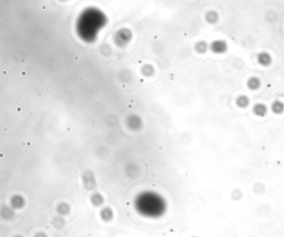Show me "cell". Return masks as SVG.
Returning a JSON list of instances; mask_svg holds the SVG:
<instances>
[{
	"label": "cell",
	"instance_id": "484cf974",
	"mask_svg": "<svg viewBox=\"0 0 284 237\" xmlns=\"http://www.w3.org/2000/svg\"><path fill=\"white\" fill-rule=\"evenodd\" d=\"M29 115H32V112H29Z\"/></svg>",
	"mask_w": 284,
	"mask_h": 237
},
{
	"label": "cell",
	"instance_id": "6da1fadb",
	"mask_svg": "<svg viewBox=\"0 0 284 237\" xmlns=\"http://www.w3.org/2000/svg\"><path fill=\"white\" fill-rule=\"evenodd\" d=\"M166 205L160 196L154 193L144 192L136 200V208L139 213L147 217L155 218L162 216Z\"/></svg>",
	"mask_w": 284,
	"mask_h": 237
},
{
	"label": "cell",
	"instance_id": "8fae6325",
	"mask_svg": "<svg viewBox=\"0 0 284 237\" xmlns=\"http://www.w3.org/2000/svg\"><path fill=\"white\" fill-rule=\"evenodd\" d=\"M154 68L149 64L144 66L142 68V71L144 75L146 76H151L154 73Z\"/></svg>",
	"mask_w": 284,
	"mask_h": 237
},
{
	"label": "cell",
	"instance_id": "277c9868",
	"mask_svg": "<svg viewBox=\"0 0 284 237\" xmlns=\"http://www.w3.org/2000/svg\"><path fill=\"white\" fill-rule=\"evenodd\" d=\"M268 106L264 103H256L252 107V112L258 117H264L268 113Z\"/></svg>",
	"mask_w": 284,
	"mask_h": 237
},
{
	"label": "cell",
	"instance_id": "7c38bea8",
	"mask_svg": "<svg viewBox=\"0 0 284 237\" xmlns=\"http://www.w3.org/2000/svg\"><path fill=\"white\" fill-rule=\"evenodd\" d=\"M35 237H46V235L43 233H39L35 236Z\"/></svg>",
	"mask_w": 284,
	"mask_h": 237
},
{
	"label": "cell",
	"instance_id": "d6986e66",
	"mask_svg": "<svg viewBox=\"0 0 284 237\" xmlns=\"http://www.w3.org/2000/svg\"><path fill=\"white\" fill-rule=\"evenodd\" d=\"M40 84L41 85H43L45 84V82L42 81L40 83Z\"/></svg>",
	"mask_w": 284,
	"mask_h": 237
},
{
	"label": "cell",
	"instance_id": "ffe728a7",
	"mask_svg": "<svg viewBox=\"0 0 284 237\" xmlns=\"http://www.w3.org/2000/svg\"><path fill=\"white\" fill-rule=\"evenodd\" d=\"M2 74H3V75H7V71H3L2 72Z\"/></svg>",
	"mask_w": 284,
	"mask_h": 237
},
{
	"label": "cell",
	"instance_id": "ac0fdd59",
	"mask_svg": "<svg viewBox=\"0 0 284 237\" xmlns=\"http://www.w3.org/2000/svg\"><path fill=\"white\" fill-rule=\"evenodd\" d=\"M78 59H79L78 56H75V57H74V59H75L76 61H78Z\"/></svg>",
	"mask_w": 284,
	"mask_h": 237
},
{
	"label": "cell",
	"instance_id": "5bb4252c",
	"mask_svg": "<svg viewBox=\"0 0 284 237\" xmlns=\"http://www.w3.org/2000/svg\"><path fill=\"white\" fill-rule=\"evenodd\" d=\"M78 80H79L80 82H83V78L82 77H80Z\"/></svg>",
	"mask_w": 284,
	"mask_h": 237
},
{
	"label": "cell",
	"instance_id": "83f0119b",
	"mask_svg": "<svg viewBox=\"0 0 284 237\" xmlns=\"http://www.w3.org/2000/svg\"><path fill=\"white\" fill-rule=\"evenodd\" d=\"M118 60H119V61H120V59H121V58H118Z\"/></svg>",
	"mask_w": 284,
	"mask_h": 237
},
{
	"label": "cell",
	"instance_id": "30bf717a",
	"mask_svg": "<svg viewBox=\"0 0 284 237\" xmlns=\"http://www.w3.org/2000/svg\"><path fill=\"white\" fill-rule=\"evenodd\" d=\"M195 49L197 52L200 53H204L207 50L208 45L207 42L203 41H199L197 42L195 45Z\"/></svg>",
	"mask_w": 284,
	"mask_h": 237
},
{
	"label": "cell",
	"instance_id": "ba28073f",
	"mask_svg": "<svg viewBox=\"0 0 284 237\" xmlns=\"http://www.w3.org/2000/svg\"><path fill=\"white\" fill-rule=\"evenodd\" d=\"M219 15L218 13L214 11H210L208 12L206 15V19L210 24H215L218 21Z\"/></svg>",
	"mask_w": 284,
	"mask_h": 237
},
{
	"label": "cell",
	"instance_id": "f1b7e54d",
	"mask_svg": "<svg viewBox=\"0 0 284 237\" xmlns=\"http://www.w3.org/2000/svg\"><path fill=\"white\" fill-rule=\"evenodd\" d=\"M20 237V236H18V235H17V236H16V237Z\"/></svg>",
	"mask_w": 284,
	"mask_h": 237
},
{
	"label": "cell",
	"instance_id": "7402d4cb",
	"mask_svg": "<svg viewBox=\"0 0 284 237\" xmlns=\"http://www.w3.org/2000/svg\"><path fill=\"white\" fill-rule=\"evenodd\" d=\"M37 95H38V97H41V96L42 95V93L41 92H38V94H37Z\"/></svg>",
	"mask_w": 284,
	"mask_h": 237
},
{
	"label": "cell",
	"instance_id": "8992f818",
	"mask_svg": "<svg viewBox=\"0 0 284 237\" xmlns=\"http://www.w3.org/2000/svg\"><path fill=\"white\" fill-rule=\"evenodd\" d=\"M271 110L274 114L282 115L284 113V103L279 100L273 101L271 104Z\"/></svg>",
	"mask_w": 284,
	"mask_h": 237
},
{
	"label": "cell",
	"instance_id": "cb8c5ba5",
	"mask_svg": "<svg viewBox=\"0 0 284 237\" xmlns=\"http://www.w3.org/2000/svg\"><path fill=\"white\" fill-rule=\"evenodd\" d=\"M32 55H33V56H36V53H35V52H34V53H33V54H32Z\"/></svg>",
	"mask_w": 284,
	"mask_h": 237
},
{
	"label": "cell",
	"instance_id": "f546056e",
	"mask_svg": "<svg viewBox=\"0 0 284 237\" xmlns=\"http://www.w3.org/2000/svg\"><path fill=\"white\" fill-rule=\"evenodd\" d=\"M196 237V236H193V237Z\"/></svg>",
	"mask_w": 284,
	"mask_h": 237
},
{
	"label": "cell",
	"instance_id": "5b68a950",
	"mask_svg": "<svg viewBox=\"0 0 284 237\" xmlns=\"http://www.w3.org/2000/svg\"><path fill=\"white\" fill-rule=\"evenodd\" d=\"M247 86L250 90L256 91L260 89L261 86V81L257 76H251L247 79Z\"/></svg>",
	"mask_w": 284,
	"mask_h": 237
},
{
	"label": "cell",
	"instance_id": "4fadbf2b",
	"mask_svg": "<svg viewBox=\"0 0 284 237\" xmlns=\"http://www.w3.org/2000/svg\"><path fill=\"white\" fill-rule=\"evenodd\" d=\"M25 62H26V61H25V59H21V63L24 64V63Z\"/></svg>",
	"mask_w": 284,
	"mask_h": 237
},
{
	"label": "cell",
	"instance_id": "3957f363",
	"mask_svg": "<svg viewBox=\"0 0 284 237\" xmlns=\"http://www.w3.org/2000/svg\"><path fill=\"white\" fill-rule=\"evenodd\" d=\"M228 45L227 43L223 40L214 41L211 45V49L213 52L216 53H225L228 50Z\"/></svg>",
	"mask_w": 284,
	"mask_h": 237
},
{
	"label": "cell",
	"instance_id": "44dd1931",
	"mask_svg": "<svg viewBox=\"0 0 284 237\" xmlns=\"http://www.w3.org/2000/svg\"><path fill=\"white\" fill-rule=\"evenodd\" d=\"M3 42H4L5 43H6L7 42V38H3Z\"/></svg>",
	"mask_w": 284,
	"mask_h": 237
},
{
	"label": "cell",
	"instance_id": "4316f807",
	"mask_svg": "<svg viewBox=\"0 0 284 237\" xmlns=\"http://www.w3.org/2000/svg\"><path fill=\"white\" fill-rule=\"evenodd\" d=\"M92 121L93 123H94V122H95V120H94V119H93V120H92Z\"/></svg>",
	"mask_w": 284,
	"mask_h": 237
},
{
	"label": "cell",
	"instance_id": "9a60e30c",
	"mask_svg": "<svg viewBox=\"0 0 284 237\" xmlns=\"http://www.w3.org/2000/svg\"><path fill=\"white\" fill-rule=\"evenodd\" d=\"M85 47L86 48H90V45H89V44H86L85 45Z\"/></svg>",
	"mask_w": 284,
	"mask_h": 237
},
{
	"label": "cell",
	"instance_id": "9c48e42d",
	"mask_svg": "<svg viewBox=\"0 0 284 237\" xmlns=\"http://www.w3.org/2000/svg\"><path fill=\"white\" fill-rule=\"evenodd\" d=\"M113 217V214L111 210L108 209H105L101 213V218L103 221L105 222H109L111 221Z\"/></svg>",
	"mask_w": 284,
	"mask_h": 237
},
{
	"label": "cell",
	"instance_id": "7a4b0ae2",
	"mask_svg": "<svg viewBox=\"0 0 284 237\" xmlns=\"http://www.w3.org/2000/svg\"><path fill=\"white\" fill-rule=\"evenodd\" d=\"M257 61L260 66L267 67L270 66L273 63V57L270 53L263 51L258 53L257 55Z\"/></svg>",
	"mask_w": 284,
	"mask_h": 237
},
{
	"label": "cell",
	"instance_id": "e0dca14e",
	"mask_svg": "<svg viewBox=\"0 0 284 237\" xmlns=\"http://www.w3.org/2000/svg\"><path fill=\"white\" fill-rule=\"evenodd\" d=\"M22 75H26V71H22Z\"/></svg>",
	"mask_w": 284,
	"mask_h": 237
},
{
	"label": "cell",
	"instance_id": "603a6c76",
	"mask_svg": "<svg viewBox=\"0 0 284 237\" xmlns=\"http://www.w3.org/2000/svg\"><path fill=\"white\" fill-rule=\"evenodd\" d=\"M40 57H41V56H40V54H37V55H36V58H40Z\"/></svg>",
	"mask_w": 284,
	"mask_h": 237
},
{
	"label": "cell",
	"instance_id": "d4e9b609",
	"mask_svg": "<svg viewBox=\"0 0 284 237\" xmlns=\"http://www.w3.org/2000/svg\"><path fill=\"white\" fill-rule=\"evenodd\" d=\"M20 110H21V108H17V111H20Z\"/></svg>",
	"mask_w": 284,
	"mask_h": 237
},
{
	"label": "cell",
	"instance_id": "52a82bcc",
	"mask_svg": "<svg viewBox=\"0 0 284 237\" xmlns=\"http://www.w3.org/2000/svg\"><path fill=\"white\" fill-rule=\"evenodd\" d=\"M235 103L237 106L239 108L245 109L249 106L250 100L247 95L242 94L236 97Z\"/></svg>",
	"mask_w": 284,
	"mask_h": 237
},
{
	"label": "cell",
	"instance_id": "2e32d148",
	"mask_svg": "<svg viewBox=\"0 0 284 237\" xmlns=\"http://www.w3.org/2000/svg\"><path fill=\"white\" fill-rule=\"evenodd\" d=\"M42 10H46V9L47 8V7H46V5H43L42 6Z\"/></svg>",
	"mask_w": 284,
	"mask_h": 237
}]
</instances>
